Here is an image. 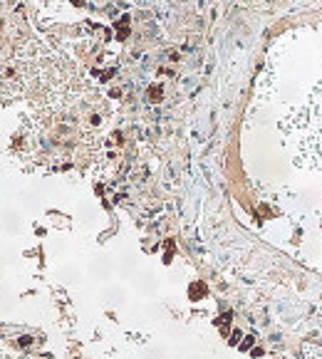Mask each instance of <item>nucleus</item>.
Wrapping results in <instances>:
<instances>
[{"mask_svg":"<svg viewBox=\"0 0 322 359\" xmlns=\"http://www.w3.org/2000/svg\"><path fill=\"white\" fill-rule=\"evenodd\" d=\"M285 134L295 144L297 161L322 176V79L285 119Z\"/></svg>","mask_w":322,"mask_h":359,"instance_id":"obj_1","label":"nucleus"}]
</instances>
